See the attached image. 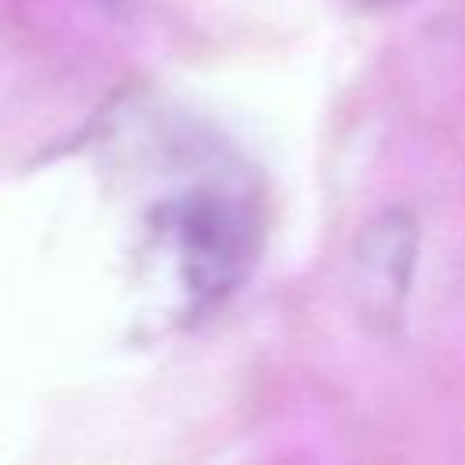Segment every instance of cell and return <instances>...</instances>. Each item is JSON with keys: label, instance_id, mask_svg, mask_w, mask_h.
I'll use <instances>...</instances> for the list:
<instances>
[{"label": "cell", "instance_id": "cell-1", "mask_svg": "<svg viewBox=\"0 0 465 465\" xmlns=\"http://www.w3.org/2000/svg\"><path fill=\"white\" fill-rule=\"evenodd\" d=\"M414 254H418V232L407 214L389 211L363 229L352 258V291L367 320H378L385 327L400 320V305L411 287Z\"/></svg>", "mask_w": 465, "mask_h": 465}, {"label": "cell", "instance_id": "cell-2", "mask_svg": "<svg viewBox=\"0 0 465 465\" xmlns=\"http://www.w3.org/2000/svg\"><path fill=\"white\" fill-rule=\"evenodd\" d=\"M341 4H349L356 11H374V7H389V4H403V0H341Z\"/></svg>", "mask_w": 465, "mask_h": 465}]
</instances>
